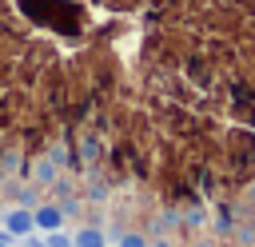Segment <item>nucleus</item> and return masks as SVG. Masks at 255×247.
Here are the masks:
<instances>
[{
  "instance_id": "nucleus-1",
  "label": "nucleus",
  "mask_w": 255,
  "mask_h": 247,
  "mask_svg": "<svg viewBox=\"0 0 255 247\" xmlns=\"http://www.w3.org/2000/svg\"><path fill=\"white\" fill-rule=\"evenodd\" d=\"M0 223L16 235V239H28V235H36V223H32V207H8L4 215H0Z\"/></svg>"
},
{
  "instance_id": "nucleus-2",
  "label": "nucleus",
  "mask_w": 255,
  "mask_h": 247,
  "mask_svg": "<svg viewBox=\"0 0 255 247\" xmlns=\"http://www.w3.org/2000/svg\"><path fill=\"white\" fill-rule=\"evenodd\" d=\"M32 223H36L40 235H44V231H60V227H64L60 203H36V207H32Z\"/></svg>"
},
{
  "instance_id": "nucleus-3",
  "label": "nucleus",
  "mask_w": 255,
  "mask_h": 247,
  "mask_svg": "<svg viewBox=\"0 0 255 247\" xmlns=\"http://www.w3.org/2000/svg\"><path fill=\"white\" fill-rule=\"evenodd\" d=\"M28 179H32L36 187H52V183L60 179V163H52L48 155H36L32 167H28Z\"/></svg>"
},
{
  "instance_id": "nucleus-4",
  "label": "nucleus",
  "mask_w": 255,
  "mask_h": 247,
  "mask_svg": "<svg viewBox=\"0 0 255 247\" xmlns=\"http://www.w3.org/2000/svg\"><path fill=\"white\" fill-rule=\"evenodd\" d=\"M72 247H108V235H104V227H80L72 235Z\"/></svg>"
},
{
  "instance_id": "nucleus-5",
  "label": "nucleus",
  "mask_w": 255,
  "mask_h": 247,
  "mask_svg": "<svg viewBox=\"0 0 255 247\" xmlns=\"http://www.w3.org/2000/svg\"><path fill=\"white\" fill-rule=\"evenodd\" d=\"M80 151H84V159H80V167H88L92 159H100V151H104V143H100L96 135H84V139H80Z\"/></svg>"
},
{
  "instance_id": "nucleus-6",
  "label": "nucleus",
  "mask_w": 255,
  "mask_h": 247,
  "mask_svg": "<svg viewBox=\"0 0 255 247\" xmlns=\"http://www.w3.org/2000/svg\"><path fill=\"white\" fill-rule=\"evenodd\" d=\"M112 239H116V247H151L147 235H139V231H120V235H112Z\"/></svg>"
},
{
  "instance_id": "nucleus-7",
  "label": "nucleus",
  "mask_w": 255,
  "mask_h": 247,
  "mask_svg": "<svg viewBox=\"0 0 255 247\" xmlns=\"http://www.w3.org/2000/svg\"><path fill=\"white\" fill-rule=\"evenodd\" d=\"M44 247H72V235L60 227V231H44Z\"/></svg>"
},
{
  "instance_id": "nucleus-8",
  "label": "nucleus",
  "mask_w": 255,
  "mask_h": 247,
  "mask_svg": "<svg viewBox=\"0 0 255 247\" xmlns=\"http://www.w3.org/2000/svg\"><path fill=\"white\" fill-rule=\"evenodd\" d=\"M20 247H44V235H28V239H20Z\"/></svg>"
},
{
  "instance_id": "nucleus-9",
  "label": "nucleus",
  "mask_w": 255,
  "mask_h": 247,
  "mask_svg": "<svg viewBox=\"0 0 255 247\" xmlns=\"http://www.w3.org/2000/svg\"><path fill=\"white\" fill-rule=\"evenodd\" d=\"M4 183H8V171H4V167H0V187H4Z\"/></svg>"
},
{
  "instance_id": "nucleus-10",
  "label": "nucleus",
  "mask_w": 255,
  "mask_h": 247,
  "mask_svg": "<svg viewBox=\"0 0 255 247\" xmlns=\"http://www.w3.org/2000/svg\"><path fill=\"white\" fill-rule=\"evenodd\" d=\"M195 247H211V243H207V239H199V243H195Z\"/></svg>"
},
{
  "instance_id": "nucleus-11",
  "label": "nucleus",
  "mask_w": 255,
  "mask_h": 247,
  "mask_svg": "<svg viewBox=\"0 0 255 247\" xmlns=\"http://www.w3.org/2000/svg\"><path fill=\"white\" fill-rule=\"evenodd\" d=\"M247 199H251V203H255V187H251V191H247Z\"/></svg>"
},
{
  "instance_id": "nucleus-12",
  "label": "nucleus",
  "mask_w": 255,
  "mask_h": 247,
  "mask_svg": "<svg viewBox=\"0 0 255 247\" xmlns=\"http://www.w3.org/2000/svg\"><path fill=\"white\" fill-rule=\"evenodd\" d=\"M108 247H112V243H108Z\"/></svg>"
}]
</instances>
